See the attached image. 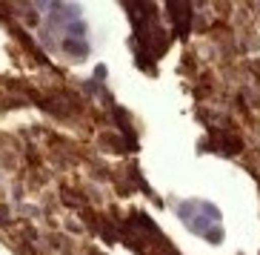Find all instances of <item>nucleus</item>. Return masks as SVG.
<instances>
[{"label": "nucleus", "mask_w": 260, "mask_h": 255, "mask_svg": "<svg viewBox=\"0 0 260 255\" xmlns=\"http://www.w3.org/2000/svg\"><path fill=\"white\" fill-rule=\"evenodd\" d=\"M177 215L186 221L191 232H198L203 238H209L212 244L223 238V230H220V212L206 201H183L177 207Z\"/></svg>", "instance_id": "nucleus-1"}, {"label": "nucleus", "mask_w": 260, "mask_h": 255, "mask_svg": "<svg viewBox=\"0 0 260 255\" xmlns=\"http://www.w3.org/2000/svg\"><path fill=\"white\" fill-rule=\"evenodd\" d=\"M169 12H175V23H177V32H186V20H189V6H183V3H169Z\"/></svg>", "instance_id": "nucleus-2"}]
</instances>
